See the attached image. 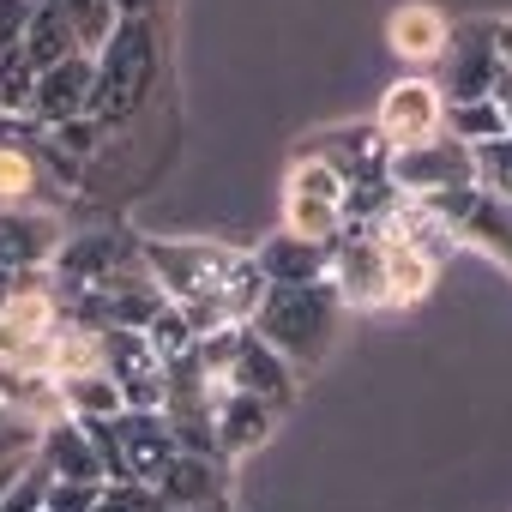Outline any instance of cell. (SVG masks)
I'll list each match as a JSON object with an SVG mask.
<instances>
[{"instance_id": "1", "label": "cell", "mask_w": 512, "mask_h": 512, "mask_svg": "<svg viewBox=\"0 0 512 512\" xmlns=\"http://www.w3.org/2000/svg\"><path fill=\"white\" fill-rule=\"evenodd\" d=\"M163 79V31L151 19H121L115 37L97 49V85H91V121L97 133H121L145 115Z\"/></svg>"}, {"instance_id": "2", "label": "cell", "mask_w": 512, "mask_h": 512, "mask_svg": "<svg viewBox=\"0 0 512 512\" xmlns=\"http://www.w3.org/2000/svg\"><path fill=\"white\" fill-rule=\"evenodd\" d=\"M344 326V296L332 284H272L260 314H253V338L284 356V368H320L338 344Z\"/></svg>"}, {"instance_id": "3", "label": "cell", "mask_w": 512, "mask_h": 512, "mask_svg": "<svg viewBox=\"0 0 512 512\" xmlns=\"http://www.w3.org/2000/svg\"><path fill=\"white\" fill-rule=\"evenodd\" d=\"M139 253H145V266H151L157 290H163L169 302H181V308L211 302V296L223 290L229 266H235V253L205 247V241H145Z\"/></svg>"}, {"instance_id": "4", "label": "cell", "mask_w": 512, "mask_h": 512, "mask_svg": "<svg viewBox=\"0 0 512 512\" xmlns=\"http://www.w3.org/2000/svg\"><path fill=\"white\" fill-rule=\"evenodd\" d=\"M440 79H428L440 91V103H482L494 97V79H500V49H494V25L470 19V25H452L446 49H440Z\"/></svg>"}, {"instance_id": "5", "label": "cell", "mask_w": 512, "mask_h": 512, "mask_svg": "<svg viewBox=\"0 0 512 512\" xmlns=\"http://www.w3.org/2000/svg\"><path fill=\"white\" fill-rule=\"evenodd\" d=\"M344 199H350V181H344L332 163L308 157V163H296V175H290V193H284V229L302 235V241H326V247H332V241H338Z\"/></svg>"}, {"instance_id": "6", "label": "cell", "mask_w": 512, "mask_h": 512, "mask_svg": "<svg viewBox=\"0 0 512 512\" xmlns=\"http://www.w3.org/2000/svg\"><path fill=\"white\" fill-rule=\"evenodd\" d=\"M386 181L404 187V193H422V199H440V193H464L476 181V157L470 145L458 139H428V145H404V151H386Z\"/></svg>"}, {"instance_id": "7", "label": "cell", "mask_w": 512, "mask_h": 512, "mask_svg": "<svg viewBox=\"0 0 512 512\" xmlns=\"http://www.w3.org/2000/svg\"><path fill=\"white\" fill-rule=\"evenodd\" d=\"M440 115H446V103H440V91L428 79H398L386 91V103H380V127L374 133L386 139V151L428 145V139H440Z\"/></svg>"}, {"instance_id": "8", "label": "cell", "mask_w": 512, "mask_h": 512, "mask_svg": "<svg viewBox=\"0 0 512 512\" xmlns=\"http://www.w3.org/2000/svg\"><path fill=\"white\" fill-rule=\"evenodd\" d=\"M91 85H97V55H67L49 73H37V97H31V121L67 127L79 115H91Z\"/></svg>"}, {"instance_id": "9", "label": "cell", "mask_w": 512, "mask_h": 512, "mask_svg": "<svg viewBox=\"0 0 512 512\" xmlns=\"http://www.w3.org/2000/svg\"><path fill=\"white\" fill-rule=\"evenodd\" d=\"M151 494H157L163 512H193V506H217L223 500V476H217V464L205 452H175L163 464V476L151 482Z\"/></svg>"}, {"instance_id": "10", "label": "cell", "mask_w": 512, "mask_h": 512, "mask_svg": "<svg viewBox=\"0 0 512 512\" xmlns=\"http://www.w3.org/2000/svg\"><path fill=\"white\" fill-rule=\"evenodd\" d=\"M253 266L266 272V284H326L332 272V247L326 241H302V235H272L260 253H253Z\"/></svg>"}, {"instance_id": "11", "label": "cell", "mask_w": 512, "mask_h": 512, "mask_svg": "<svg viewBox=\"0 0 512 512\" xmlns=\"http://www.w3.org/2000/svg\"><path fill=\"white\" fill-rule=\"evenodd\" d=\"M344 302H362V308H374V302H386V235H350L344 241V253H338V284H332Z\"/></svg>"}, {"instance_id": "12", "label": "cell", "mask_w": 512, "mask_h": 512, "mask_svg": "<svg viewBox=\"0 0 512 512\" xmlns=\"http://www.w3.org/2000/svg\"><path fill=\"white\" fill-rule=\"evenodd\" d=\"M446 37H452V25H446L434 7H428V0H410V7H398V13H392V25H386V43H392V55H398V61H410V67H422V61H440Z\"/></svg>"}, {"instance_id": "13", "label": "cell", "mask_w": 512, "mask_h": 512, "mask_svg": "<svg viewBox=\"0 0 512 512\" xmlns=\"http://www.w3.org/2000/svg\"><path fill=\"white\" fill-rule=\"evenodd\" d=\"M272 404L247 398V392H223L217 410H211V428H217V452H253L266 434H272Z\"/></svg>"}, {"instance_id": "14", "label": "cell", "mask_w": 512, "mask_h": 512, "mask_svg": "<svg viewBox=\"0 0 512 512\" xmlns=\"http://www.w3.org/2000/svg\"><path fill=\"white\" fill-rule=\"evenodd\" d=\"M37 458L49 464L55 482H103V464H97V446L79 422H55L43 440H37Z\"/></svg>"}, {"instance_id": "15", "label": "cell", "mask_w": 512, "mask_h": 512, "mask_svg": "<svg viewBox=\"0 0 512 512\" xmlns=\"http://www.w3.org/2000/svg\"><path fill=\"white\" fill-rule=\"evenodd\" d=\"M19 55H25L37 73H49V67L67 61V55H85L79 37H73V25H67V13H61V0H37V13H31V25H25Z\"/></svg>"}, {"instance_id": "16", "label": "cell", "mask_w": 512, "mask_h": 512, "mask_svg": "<svg viewBox=\"0 0 512 512\" xmlns=\"http://www.w3.org/2000/svg\"><path fill=\"white\" fill-rule=\"evenodd\" d=\"M55 326V296L49 290H13L0 302V350H19V344H43Z\"/></svg>"}, {"instance_id": "17", "label": "cell", "mask_w": 512, "mask_h": 512, "mask_svg": "<svg viewBox=\"0 0 512 512\" xmlns=\"http://www.w3.org/2000/svg\"><path fill=\"white\" fill-rule=\"evenodd\" d=\"M55 398L67 404V416H73V422H109V416H121V410H127L121 386H115L103 368H91V374H61V392H55Z\"/></svg>"}, {"instance_id": "18", "label": "cell", "mask_w": 512, "mask_h": 512, "mask_svg": "<svg viewBox=\"0 0 512 512\" xmlns=\"http://www.w3.org/2000/svg\"><path fill=\"white\" fill-rule=\"evenodd\" d=\"M380 235H386V229H380ZM428 284H434V260H428V253H416L410 241H392V235H386V308L422 302Z\"/></svg>"}, {"instance_id": "19", "label": "cell", "mask_w": 512, "mask_h": 512, "mask_svg": "<svg viewBox=\"0 0 512 512\" xmlns=\"http://www.w3.org/2000/svg\"><path fill=\"white\" fill-rule=\"evenodd\" d=\"M440 133L458 139V145H470V151L476 145H494V139H512V127H506V115H500L494 97H482V103H446Z\"/></svg>"}, {"instance_id": "20", "label": "cell", "mask_w": 512, "mask_h": 512, "mask_svg": "<svg viewBox=\"0 0 512 512\" xmlns=\"http://www.w3.org/2000/svg\"><path fill=\"white\" fill-rule=\"evenodd\" d=\"M49 223L43 217H0V272H31L49 253Z\"/></svg>"}, {"instance_id": "21", "label": "cell", "mask_w": 512, "mask_h": 512, "mask_svg": "<svg viewBox=\"0 0 512 512\" xmlns=\"http://www.w3.org/2000/svg\"><path fill=\"white\" fill-rule=\"evenodd\" d=\"M121 260H127V241H115V235H85V241H73V247L61 253V272H73L79 284H103V278L121 272Z\"/></svg>"}, {"instance_id": "22", "label": "cell", "mask_w": 512, "mask_h": 512, "mask_svg": "<svg viewBox=\"0 0 512 512\" xmlns=\"http://www.w3.org/2000/svg\"><path fill=\"white\" fill-rule=\"evenodd\" d=\"M61 13H67V25H73V37H79L85 55H97V49L115 37V25H121V7H115V0H61Z\"/></svg>"}, {"instance_id": "23", "label": "cell", "mask_w": 512, "mask_h": 512, "mask_svg": "<svg viewBox=\"0 0 512 512\" xmlns=\"http://www.w3.org/2000/svg\"><path fill=\"white\" fill-rule=\"evenodd\" d=\"M37 193V157L25 145H0V205Z\"/></svg>"}, {"instance_id": "24", "label": "cell", "mask_w": 512, "mask_h": 512, "mask_svg": "<svg viewBox=\"0 0 512 512\" xmlns=\"http://www.w3.org/2000/svg\"><path fill=\"white\" fill-rule=\"evenodd\" d=\"M49 482H55V476H49V464H43V458H31V464H25V476H19L7 494H0V512H43Z\"/></svg>"}, {"instance_id": "25", "label": "cell", "mask_w": 512, "mask_h": 512, "mask_svg": "<svg viewBox=\"0 0 512 512\" xmlns=\"http://www.w3.org/2000/svg\"><path fill=\"white\" fill-rule=\"evenodd\" d=\"M97 500H103V482H49L43 512H97Z\"/></svg>"}, {"instance_id": "26", "label": "cell", "mask_w": 512, "mask_h": 512, "mask_svg": "<svg viewBox=\"0 0 512 512\" xmlns=\"http://www.w3.org/2000/svg\"><path fill=\"white\" fill-rule=\"evenodd\" d=\"M31 13H37V0H0V55H13L25 43Z\"/></svg>"}, {"instance_id": "27", "label": "cell", "mask_w": 512, "mask_h": 512, "mask_svg": "<svg viewBox=\"0 0 512 512\" xmlns=\"http://www.w3.org/2000/svg\"><path fill=\"white\" fill-rule=\"evenodd\" d=\"M494 103H500V115H506V127H512V67H500V79H494Z\"/></svg>"}, {"instance_id": "28", "label": "cell", "mask_w": 512, "mask_h": 512, "mask_svg": "<svg viewBox=\"0 0 512 512\" xmlns=\"http://www.w3.org/2000/svg\"><path fill=\"white\" fill-rule=\"evenodd\" d=\"M31 458H37V452H25V458H0V494H7V488L25 476V464H31Z\"/></svg>"}, {"instance_id": "29", "label": "cell", "mask_w": 512, "mask_h": 512, "mask_svg": "<svg viewBox=\"0 0 512 512\" xmlns=\"http://www.w3.org/2000/svg\"><path fill=\"white\" fill-rule=\"evenodd\" d=\"M115 7H121V19H151L163 0H115Z\"/></svg>"}, {"instance_id": "30", "label": "cell", "mask_w": 512, "mask_h": 512, "mask_svg": "<svg viewBox=\"0 0 512 512\" xmlns=\"http://www.w3.org/2000/svg\"><path fill=\"white\" fill-rule=\"evenodd\" d=\"M494 49H500V67H512V19L494 25Z\"/></svg>"}, {"instance_id": "31", "label": "cell", "mask_w": 512, "mask_h": 512, "mask_svg": "<svg viewBox=\"0 0 512 512\" xmlns=\"http://www.w3.org/2000/svg\"><path fill=\"white\" fill-rule=\"evenodd\" d=\"M193 512H229V506H223V500H217V506H193Z\"/></svg>"}]
</instances>
